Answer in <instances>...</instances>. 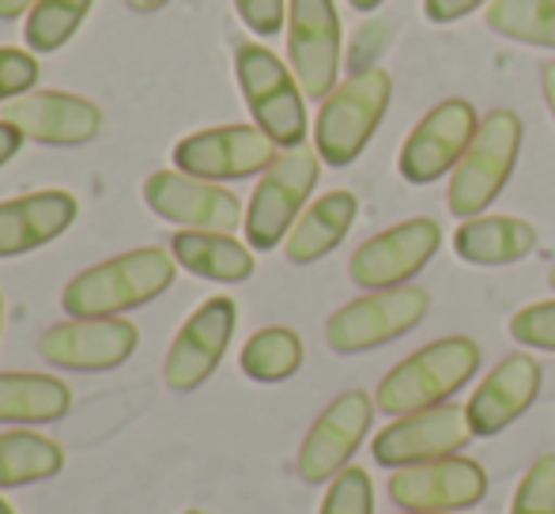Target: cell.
Returning <instances> with one entry per match:
<instances>
[{
	"instance_id": "obj_1",
	"label": "cell",
	"mask_w": 555,
	"mask_h": 514,
	"mask_svg": "<svg viewBox=\"0 0 555 514\" xmlns=\"http://www.w3.org/2000/svg\"><path fill=\"white\" fill-rule=\"evenodd\" d=\"M178 277V261L170 250L144 246V250L117 254L91 269L76 272L61 292V307L68 318H121L144 303L159 299Z\"/></svg>"
},
{
	"instance_id": "obj_2",
	"label": "cell",
	"mask_w": 555,
	"mask_h": 514,
	"mask_svg": "<svg viewBox=\"0 0 555 514\" xmlns=\"http://www.w3.org/2000/svg\"><path fill=\"white\" fill-rule=\"evenodd\" d=\"M480 371V345L473 337H442L401 360L374 389V404L386 416H412V412L446 404L468 378Z\"/></svg>"
},
{
	"instance_id": "obj_3",
	"label": "cell",
	"mask_w": 555,
	"mask_h": 514,
	"mask_svg": "<svg viewBox=\"0 0 555 514\" xmlns=\"http://www.w3.org/2000/svg\"><path fill=\"white\" fill-rule=\"evenodd\" d=\"M234 73H238L242 99L254 114V126L280 152L307 144V95H302L292 65H284L269 46L242 42L234 50Z\"/></svg>"
},
{
	"instance_id": "obj_4",
	"label": "cell",
	"mask_w": 555,
	"mask_h": 514,
	"mask_svg": "<svg viewBox=\"0 0 555 514\" xmlns=\"http://www.w3.org/2000/svg\"><path fill=\"white\" fill-rule=\"evenodd\" d=\"M389 99H393V76L386 68L351 73L344 83H336L314 126V147L322 163H330V167L356 163L386 118Z\"/></svg>"
},
{
	"instance_id": "obj_5",
	"label": "cell",
	"mask_w": 555,
	"mask_h": 514,
	"mask_svg": "<svg viewBox=\"0 0 555 514\" xmlns=\"http://www.w3.org/2000/svg\"><path fill=\"white\" fill-rule=\"evenodd\" d=\"M322 175V155L318 147L299 144L287 147L272 159V167L261 175L254 197L246 205V243L249 250H276L292 235L295 220L307 213V201Z\"/></svg>"
},
{
	"instance_id": "obj_6",
	"label": "cell",
	"mask_w": 555,
	"mask_h": 514,
	"mask_svg": "<svg viewBox=\"0 0 555 514\" xmlns=\"http://www.w3.org/2000/svg\"><path fill=\"white\" fill-rule=\"evenodd\" d=\"M521 137H526V129L514 111H495L480 121L468 152L453 167L450 193H446V205L457 220L483 216V208L503 193L521 155Z\"/></svg>"
},
{
	"instance_id": "obj_7",
	"label": "cell",
	"mask_w": 555,
	"mask_h": 514,
	"mask_svg": "<svg viewBox=\"0 0 555 514\" xmlns=\"http://www.w3.org/2000/svg\"><path fill=\"white\" fill-rule=\"evenodd\" d=\"M427 310H431V295L416 284L371 292L336 310L325 322V340L340 356L371 352V348H382L389 340L404 337L409 330H416L427 318Z\"/></svg>"
},
{
	"instance_id": "obj_8",
	"label": "cell",
	"mask_w": 555,
	"mask_h": 514,
	"mask_svg": "<svg viewBox=\"0 0 555 514\" xmlns=\"http://www.w3.org/2000/svg\"><path fill=\"white\" fill-rule=\"evenodd\" d=\"M344 27L333 0H287V65L307 99H330L340 76Z\"/></svg>"
},
{
	"instance_id": "obj_9",
	"label": "cell",
	"mask_w": 555,
	"mask_h": 514,
	"mask_svg": "<svg viewBox=\"0 0 555 514\" xmlns=\"http://www.w3.org/2000/svg\"><path fill=\"white\" fill-rule=\"evenodd\" d=\"M473 424L461 404H435V409L397 416L389 427L374 435V462L389 470H409V465L439 462L453 458L473 442Z\"/></svg>"
},
{
	"instance_id": "obj_10",
	"label": "cell",
	"mask_w": 555,
	"mask_h": 514,
	"mask_svg": "<svg viewBox=\"0 0 555 514\" xmlns=\"http://www.w3.org/2000/svg\"><path fill=\"white\" fill-rule=\"evenodd\" d=\"M280 147L257 126H220L190 132L175 144V170L205 182H238L264 175Z\"/></svg>"
},
{
	"instance_id": "obj_11",
	"label": "cell",
	"mask_w": 555,
	"mask_h": 514,
	"mask_svg": "<svg viewBox=\"0 0 555 514\" xmlns=\"http://www.w3.org/2000/svg\"><path fill=\"white\" fill-rule=\"evenodd\" d=\"M234 325H238V307H234V299L212 295V299L201 303V307L185 318L178 337L170 340L167 363H163V383L175 389V394H193L197 386H205L227 356Z\"/></svg>"
},
{
	"instance_id": "obj_12",
	"label": "cell",
	"mask_w": 555,
	"mask_h": 514,
	"mask_svg": "<svg viewBox=\"0 0 555 514\" xmlns=\"http://www.w3.org/2000/svg\"><path fill=\"white\" fill-rule=\"evenodd\" d=\"M144 201L159 220L182 231H234L246 223V208L220 182L182 175V170H155L144 182Z\"/></svg>"
},
{
	"instance_id": "obj_13",
	"label": "cell",
	"mask_w": 555,
	"mask_h": 514,
	"mask_svg": "<svg viewBox=\"0 0 555 514\" xmlns=\"http://www.w3.org/2000/svg\"><path fill=\"white\" fill-rule=\"evenodd\" d=\"M476 129H480L476 106L465 99H446L431 114H424V121L404 140L401 159H397L401 178L412 185H431L442 175H453L461 155L473 144Z\"/></svg>"
},
{
	"instance_id": "obj_14",
	"label": "cell",
	"mask_w": 555,
	"mask_h": 514,
	"mask_svg": "<svg viewBox=\"0 0 555 514\" xmlns=\"http://www.w3.org/2000/svg\"><path fill=\"white\" fill-rule=\"evenodd\" d=\"M442 228L427 216L404 220L397 228L382 231V235L366 239L348 261V272L359 287L366 292H386V287H401L439 254Z\"/></svg>"
},
{
	"instance_id": "obj_15",
	"label": "cell",
	"mask_w": 555,
	"mask_h": 514,
	"mask_svg": "<svg viewBox=\"0 0 555 514\" xmlns=\"http://www.w3.org/2000/svg\"><path fill=\"white\" fill-rule=\"evenodd\" d=\"M374 409L378 404L371 401V394L348 389L314 420V427H310L299 447V462H295V470H299V477L307 485H325L340 470H348L351 454L371 432Z\"/></svg>"
},
{
	"instance_id": "obj_16",
	"label": "cell",
	"mask_w": 555,
	"mask_h": 514,
	"mask_svg": "<svg viewBox=\"0 0 555 514\" xmlns=\"http://www.w3.org/2000/svg\"><path fill=\"white\" fill-rule=\"evenodd\" d=\"M137 345L140 330L125 318H68L38 337V356L61 371H114Z\"/></svg>"
},
{
	"instance_id": "obj_17",
	"label": "cell",
	"mask_w": 555,
	"mask_h": 514,
	"mask_svg": "<svg viewBox=\"0 0 555 514\" xmlns=\"http://www.w3.org/2000/svg\"><path fill=\"white\" fill-rule=\"evenodd\" d=\"M488 496V473L473 458H439V462L409 465L389 477V500L404 511L453 514L476 507Z\"/></svg>"
},
{
	"instance_id": "obj_18",
	"label": "cell",
	"mask_w": 555,
	"mask_h": 514,
	"mask_svg": "<svg viewBox=\"0 0 555 514\" xmlns=\"http://www.w3.org/2000/svg\"><path fill=\"white\" fill-rule=\"evenodd\" d=\"M4 121L46 147H80L103 132V111L73 91H30L12 99L4 106Z\"/></svg>"
},
{
	"instance_id": "obj_19",
	"label": "cell",
	"mask_w": 555,
	"mask_h": 514,
	"mask_svg": "<svg viewBox=\"0 0 555 514\" xmlns=\"http://www.w3.org/2000/svg\"><path fill=\"white\" fill-rule=\"evenodd\" d=\"M80 216V201L68 190H38L0 201V257L42 250L61 239Z\"/></svg>"
},
{
	"instance_id": "obj_20",
	"label": "cell",
	"mask_w": 555,
	"mask_h": 514,
	"mask_svg": "<svg viewBox=\"0 0 555 514\" xmlns=\"http://www.w3.org/2000/svg\"><path fill=\"white\" fill-rule=\"evenodd\" d=\"M541 394V363L533 356H506L480 386L476 394L468 397L465 412L468 424H473L476 435H499L521 416L529 412V404L537 401Z\"/></svg>"
},
{
	"instance_id": "obj_21",
	"label": "cell",
	"mask_w": 555,
	"mask_h": 514,
	"mask_svg": "<svg viewBox=\"0 0 555 514\" xmlns=\"http://www.w3.org/2000/svg\"><path fill=\"white\" fill-rule=\"evenodd\" d=\"M359 216V201L351 190H333L307 205V213L295 220L292 235L284 239V254L292 265H314L344 243Z\"/></svg>"
},
{
	"instance_id": "obj_22",
	"label": "cell",
	"mask_w": 555,
	"mask_h": 514,
	"mask_svg": "<svg viewBox=\"0 0 555 514\" xmlns=\"http://www.w3.org/2000/svg\"><path fill=\"white\" fill-rule=\"evenodd\" d=\"M170 254L178 269L201 280H216V284H242L257 269L249 243H238L227 231H178L170 239Z\"/></svg>"
},
{
	"instance_id": "obj_23",
	"label": "cell",
	"mask_w": 555,
	"mask_h": 514,
	"mask_svg": "<svg viewBox=\"0 0 555 514\" xmlns=\"http://www.w3.org/2000/svg\"><path fill=\"white\" fill-rule=\"evenodd\" d=\"M537 250V228L518 216H473L453 231V254L468 265H514Z\"/></svg>"
},
{
	"instance_id": "obj_24",
	"label": "cell",
	"mask_w": 555,
	"mask_h": 514,
	"mask_svg": "<svg viewBox=\"0 0 555 514\" xmlns=\"http://www.w3.org/2000/svg\"><path fill=\"white\" fill-rule=\"evenodd\" d=\"M73 409V389L38 371H0V424H53Z\"/></svg>"
},
{
	"instance_id": "obj_25",
	"label": "cell",
	"mask_w": 555,
	"mask_h": 514,
	"mask_svg": "<svg viewBox=\"0 0 555 514\" xmlns=\"http://www.w3.org/2000/svg\"><path fill=\"white\" fill-rule=\"evenodd\" d=\"M65 470V447L27 427L0 435V492L53 480Z\"/></svg>"
},
{
	"instance_id": "obj_26",
	"label": "cell",
	"mask_w": 555,
	"mask_h": 514,
	"mask_svg": "<svg viewBox=\"0 0 555 514\" xmlns=\"http://www.w3.org/2000/svg\"><path fill=\"white\" fill-rule=\"evenodd\" d=\"M238 368L254 383H284L302 368V340L287 325H269L257 330L254 337L242 345Z\"/></svg>"
},
{
	"instance_id": "obj_27",
	"label": "cell",
	"mask_w": 555,
	"mask_h": 514,
	"mask_svg": "<svg viewBox=\"0 0 555 514\" xmlns=\"http://www.w3.org/2000/svg\"><path fill=\"white\" fill-rule=\"evenodd\" d=\"M483 23L511 42L555 50V0H491Z\"/></svg>"
},
{
	"instance_id": "obj_28",
	"label": "cell",
	"mask_w": 555,
	"mask_h": 514,
	"mask_svg": "<svg viewBox=\"0 0 555 514\" xmlns=\"http://www.w3.org/2000/svg\"><path fill=\"white\" fill-rule=\"evenodd\" d=\"M91 8H95V0H35V8L27 12V27H23L27 50L57 53L83 27Z\"/></svg>"
},
{
	"instance_id": "obj_29",
	"label": "cell",
	"mask_w": 555,
	"mask_h": 514,
	"mask_svg": "<svg viewBox=\"0 0 555 514\" xmlns=\"http://www.w3.org/2000/svg\"><path fill=\"white\" fill-rule=\"evenodd\" d=\"M318 514H374V485L371 473L359 470V465H348L330 480V492L322 500V511Z\"/></svg>"
},
{
	"instance_id": "obj_30",
	"label": "cell",
	"mask_w": 555,
	"mask_h": 514,
	"mask_svg": "<svg viewBox=\"0 0 555 514\" xmlns=\"http://www.w3.org/2000/svg\"><path fill=\"white\" fill-rule=\"evenodd\" d=\"M511 514H555V454H541L514 492Z\"/></svg>"
},
{
	"instance_id": "obj_31",
	"label": "cell",
	"mask_w": 555,
	"mask_h": 514,
	"mask_svg": "<svg viewBox=\"0 0 555 514\" xmlns=\"http://www.w3.org/2000/svg\"><path fill=\"white\" fill-rule=\"evenodd\" d=\"M511 337L526 348L555 352V299L521 307L518 314L511 318Z\"/></svg>"
},
{
	"instance_id": "obj_32",
	"label": "cell",
	"mask_w": 555,
	"mask_h": 514,
	"mask_svg": "<svg viewBox=\"0 0 555 514\" xmlns=\"http://www.w3.org/2000/svg\"><path fill=\"white\" fill-rule=\"evenodd\" d=\"M38 83V57L30 50L0 46V103L30 95Z\"/></svg>"
},
{
	"instance_id": "obj_33",
	"label": "cell",
	"mask_w": 555,
	"mask_h": 514,
	"mask_svg": "<svg viewBox=\"0 0 555 514\" xmlns=\"http://www.w3.org/2000/svg\"><path fill=\"white\" fill-rule=\"evenodd\" d=\"M234 8L242 23L261 38H272L287 27V0H234Z\"/></svg>"
},
{
	"instance_id": "obj_34",
	"label": "cell",
	"mask_w": 555,
	"mask_h": 514,
	"mask_svg": "<svg viewBox=\"0 0 555 514\" xmlns=\"http://www.w3.org/2000/svg\"><path fill=\"white\" fill-rule=\"evenodd\" d=\"M389 42V23L371 20L356 30V42L348 50V68L351 73H366V68H378V53Z\"/></svg>"
},
{
	"instance_id": "obj_35",
	"label": "cell",
	"mask_w": 555,
	"mask_h": 514,
	"mask_svg": "<svg viewBox=\"0 0 555 514\" xmlns=\"http://www.w3.org/2000/svg\"><path fill=\"white\" fill-rule=\"evenodd\" d=\"M491 0H424V15L431 23H453L473 15L476 8H488Z\"/></svg>"
},
{
	"instance_id": "obj_36",
	"label": "cell",
	"mask_w": 555,
	"mask_h": 514,
	"mask_svg": "<svg viewBox=\"0 0 555 514\" xmlns=\"http://www.w3.org/2000/svg\"><path fill=\"white\" fill-rule=\"evenodd\" d=\"M23 132L12 126V121H4L0 118V167H8V163L15 159V155H20V147H23Z\"/></svg>"
},
{
	"instance_id": "obj_37",
	"label": "cell",
	"mask_w": 555,
	"mask_h": 514,
	"mask_svg": "<svg viewBox=\"0 0 555 514\" xmlns=\"http://www.w3.org/2000/svg\"><path fill=\"white\" fill-rule=\"evenodd\" d=\"M30 8H35V0H0V23L20 20V15L30 12Z\"/></svg>"
},
{
	"instance_id": "obj_38",
	"label": "cell",
	"mask_w": 555,
	"mask_h": 514,
	"mask_svg": "<svg viewBox=\"0 0 555 514\" xmlns=\"http://www.w3.org/2000/svg\"><path fill=\"white\" fill-rule=\"evenodd\" d=\"M541 88H544V103H548V111L555 118V57L541 68Z\"/></svg>"
},
{
	"instance_id": "obj_39",
	"label": "cell",
	"mask_w": 555,
	"mask_h": 514,
	"mask_svg": "<svg viewBox=\"0 0 555 514\" xmlns=\"http://www.w3.org/2000/svg\"><path fill=\"white\" fill-rule=\"evenodd\" d=\"M125 4H129L132 12H140V15H144V12H159V8H167L170 0H125Z\"/></svg>"
},
{
	"instance_id": "obj_40",
	"label": "cell",
	"mask_w": 555,
	"mask_h": 514,
	"mask_svg": "<svg viewBox=\"0 0 555 514\" xmlns=\"http://www.w3.org/2000/svg\"><path fill=\"white\" fill-rule=\"evenodd\" d=\"M351 8H356V12H378L382 4H386V0H348Z\"/></svg>"
},
{
	"instance_id": "obj_41",
	"label": "cell",
	"mask_w": 555,
	"mask_h": 514,
	"mask_svg": "<svg viewBox=\"0 0 555 514\" xmlns=\"http://www.w3.org/2000/svg\"><path fill=\"white\" fill-rule=\"evenodd\" d=\"M0 514H15V507H12V503L4 500V496H0Z\"/></svg>"
},
{
	"instance_id": "obj_42",
	"label": "cell",
	"mask_w": 555,
	"mask_h": 514,
	"mask_svg": "<svg viewBox=\"0 0 555 514\" xmlns=\"http://www.w3.org/2000/svg\"><path fill=\"white\" fill-rule=\"evenodd\" d=\"M548 284L555 287V265H552V272H548Z\"/></svg>"
},
{
	"instance_id": "obj_43",
	"label": "cell",
	"mask_w": 555,
	"mask_h": 514,
	"mask_svg": "<svg viewBox=\"0 0 555 514\" xmlns=\"http://www.w3.org/2000/svg\"><path fill=\"white\" fill-rule=\"evenodd\" d=\"M404 514H431V511H404Z\"/></svg>"
},
{
	"instance_id": "obj_44",
	"label": "cell",
	"mask_w": 555,
	"mask_h": 514,
	"mask_svg": "<svg viewBox=\"0 0 555 514\" xmlns=\"http://www.w3.org/2000/svg\"><path fill=\"white\" fill-rule=\"evenodd\" d=\"M0 322H4V303H0Z\"/></svg>"
},
{
	"instance_id": "obj_45",
	"label": "cell",
	"mask_w": 555,
	"mask_h": 514,
	"mask_svg": "<svg viewBox=\"0 0 555 514\" xmlns=\"http://www.w3.org/2000/svg\"><path fill=\"white\" fill-rule=\"evenodd\" d=\"M185 514H205V511H185Z\"/></svg>"
}]
</instances>
